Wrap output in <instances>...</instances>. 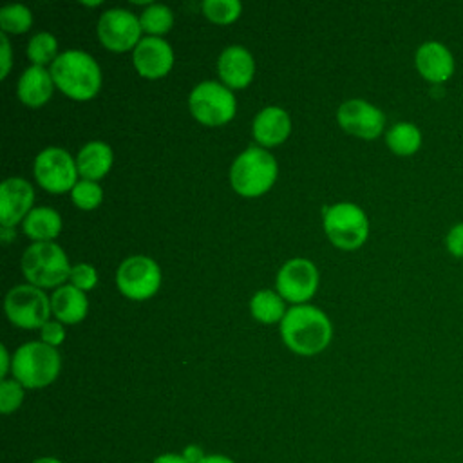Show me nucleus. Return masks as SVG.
Here are the masks:
<instances>
[{
  "instance_id": "obj_32",
  "label": "nucleus",
  "mask_w": 463,
  "mask_h": 463,
  "mask_svg": "<svg viewBox=\"0 0 463 463\" xmlns=\"http://www.w3.org/2000/svg\"><path fill=\"white\" fill-rule=\"evenodd\" d=\"M40 336H42V342H45L47 345L58 347L65 338V329L60 324V320H49L40 327Z\"/></svg>"
},
{
  "instance_id": "obj_27",
  "label": "nucleus",
  "mask_w": 463,
  "mask_h": 463,
  "mask_svg": "<svg viewBox=\"0 0 463 463\" xmlns=\"http://www.w3.org/2000/svg\"><path fill=\"white\" fill-rule=\"evenodd\" d=\"M31 24H33V14L29 7L22 4H9L0 9V27L4 34L25 33L31 27Z\"/></svg>"
},
{
  "instance_id": "obj_15",
  "label": "nucleus",
  "mask_w": 463,
  "mask_h": 463,
  "mask_svg": "<svg viewBox=\"0 0 463 463\" xmlns=\"http://www.w3.org/2000/svg\"><path fill=\"white\" fill-rule=\"evenodd\" d=\"M34 201L33 186L22 177H9L0 186V222L13 228L31 212Z\"/></svg>"
},
{
  "instance_id": "obj_3",
  "label": "nucleus",
  "mask_w": 463,
  "mask_h": 463,
  "mask_svg": "<svg viewBox=\"0 0 463 463\" xmlns=\"http://www.w3.org/2000/svg\"><path fill=\"white\" fill-rule=\"evenodd\" d=\"M277 174L279 166L275 157L260 146H250L232 163L230 183L237 194L257 197L273 186Z\"/></svg>"
},
{
  "instance_id": "obj_23",
  "label": "nucleus",
  "mask_w": 463,
  "mask_h": 463,
  "mask_svg": "<svg viewBox=\"0 0 463 463\" xmlns=\"http://www.w3.org/2000/svg\"><path fill=\"white\" fill-rule=\"evenodd\" d=\"M421 130L409 121L394 123L385 132V143L387 146L398 154V156H412L421 146Z\"/></svg>"
},
{
  "instance_id": "obj_18",
  "label": "nucleus",
  "mask_w": 463,
  "mask_h": 463,
  "mask_svg": "<svg viewBox=\"0 0 463 463\" xmlns=\"http://www.w3.org/2000/svg\"><path fill=\"white\" fill-rule=\"evenodd\" d=\"M291 132L289 114L280 107H266L253 119V137L259 145L275 146Z\"/></svg>"
},
{
  "instance_id": "obj_39",
  "label": "nucleus",
  "mask_w": 463,
  "mask_h": 463,
  "mask_svg": "<svg viewBox=\"0 0 463 463\" xmlns=\"http://www.w3.org/2000/svg\"><path fill=\"white\" fill-rule=\"evenodd\" d=\"M0 239H2V242H4V244H7L11 239H14V232H13V228H5V226H2Z\"/></svg>"
},
{
  "instance_id": "obj_33",
  "label": "nucleus",
  "mask_w": 463,
  "mask_h": 463,
  "mask_svg": "<svg viewBox=\"0 0 463 463\" xmlns=\"http://www.w3.org/2000/svg\"><path fill=\"white\" fill-rule=\"evenodd\" d=\"M445 244L454 257L463 259V222H456L454 226H450L445 237Z\"/></svg>"
},
{
  "instance_id": "obj_37",
  "label": "nucleus",
  "mask_w": 463,
  "mask_h": 463,
  "mask_svg": "<svg viewBox=\"0 0 463 463\" xmlns=\"http://www.w3.org/2000/svg\"><path fill=\"white\" fill-rule=\"evenodd\" d=\"M0 353H2V362H0V376H2V380H5L9 367H13V358H9V353H7V347H5V345H0Z\"/></svg>"
},
{
  "instance_id": "obj_41",
  "label": "nucleus",
  "mask_w": 463,
  "mask_h": 463,
  "mask_svg": "<svg viewBox=\"0 0 463 463\" xmlns=\"http://www.w3.org/2000/svg\"><path fill=\"white\" fill-rule=\"evenodd\" d=\"M83 5H99V2H83Z\"/></svg>"
},
{
  "instance_id": "obj_1",
  "label": "nucleus",
  "mask_w": 463,
  "mask_h": 463,
  "mask_svg": "<svg viewBox=\"0 0 463 463\" xmlns=\"http://www.w3.org/2000/svg\"><path fill=\"white\" fill-rule=\"evenodd\" d=\"M280 335L293 353L311 356L327 347L333 327L324 311L315 306L298 304L289 307L280 320Z\"/></svg>"
},
{
  "instance_id": "obj_31",
  "label": "nucleus",
  "mask_w": 463,
  "mask_h": 463,
  "mask_svg": "<svg viewBox=\"0 0 463 463\" xmlns=\"http://www.w3.org/2000/svg\"><path fill=\"white\" fill-rule=\"evenodd\" d=\"M71 284L81 291H89L96 286L98 282V273L90 264L85 262H78L72 266L71 269V277H69Z\"/></svg>"
},
{
  "instance_id": "obj_38",
  "label": "nucleus",
  "mask_w": 463,
  "mask_h": 463,
  "mask_svg": "<svg viewBox=\"0 0 463 463\" xmlns=\"http://www.w3.org/2000/svg\"><path fill=\"white\" fill-rule=\"evenodd\" d=\"M199 463H235V461L224 454H206Z\"/></svg>"
},
{
  "instance_id": "obj_30",
  "label": "nucleus",
  "mask_w": 463,
  "mask_h": 463,
  "mask_svg": "<svg viewBox=\"0 0 463 463\" xmlns=\"http://www.w3.org/2000/svg\"><path fill=\"white\" fill-rule=\"evenodd\" d=\"M24 392H25V387L18 380H14V378L2 380V383H0V411H2V414L14 412L24 402Z\"/></svg>"
},
{
  "instance_id": "obj_21",
  "label": "nucleus",
  "mask_w": 463,
  "mask_h": 463,
  "mask_svg": "<svg viewBox=\"0 0 463 463\" xmlns=\"http://www.w3.org/2000/svg\"><path fill=\"white\" fill-rule=\"evenodd\" d=\"M78 174L87 181H98L112 166V148L105 141H89L76 156Z\"/></svg>"
},
{
  "instance_id": "obj_10",
  "label": "nucleus",
  "mask_w": 463,
  "mask_h": 463,
  "mask_svg": "<svg viewBox=\"0 0 463 463\" xmlns=\"http://www.w3.org/2000/svg\"><path fill=\"white\" fill-rule=\"evenodd\" d=\"M116 284L119 291L132 300L150 298L161 286V269L157 262L146 255L127 257L118 271Z\"/></svg>"
},
{
  "instance_id": "obj_24",
  "label": "nucleus",
  "mask_w": 463,
  "mask_h": 463,
  "mask_svg": "<svg viewBox=\"0 0 463 463\" xmlns=\"http://www.w3.org/2000/svg\"><path fill=\"white\" fill-rule=\"evenodd\" d=\"M250 309L255 320L262 324H273L284 318L286 307H284V298L271 291V289H260L251 297Z\"/></svg>"
},
{
  "instance_id": "obj_28",
  "label": "nucleus",
  "mask_w": 463,
  "mask_h": 463,
  "mask_svg": "<svg viewBox=\"0 0 463 463\" xmlns=\"http://www.w3.org/2000/svg\"><path fill=\"white\" fill-rule=\"evenodd\" d=\"M201 7L206 18L215 24H232L242 11V4L239 0H204Z\"/></svg>"
},
{
  "instance_id": "obj_36",
  "label": "nucleus",
  "mask_w": 463,
  "mask_h": 463,
  "mask_svg": "<svg viewBox=\"0 0 463 463\" xmlns=\"http://www.w3.org/2000/svg\"><path fill=\"white\" fill-rule=\"evenodd\" d=\"M152 463H188L184 459L183 454H175V452H165V454H159L154 458Z\"/></svg>"
},
{
  "instance_id": "obj_25",
  "label": "nucleus",
  "mask_w": 463,
  "mask_h": 463,
  "mask_svg": "<svg viewBox=\"0 0 463 463\" xmlns=\"http://www.w3.org/2000/svg\"><path fill=\"white\" fill-rule=\"evenodd\" d=\"M141 29L150 36H161L170 31L174 24V13L163 4H150L139 16Z\"/></svg>"
},
{
  "instance_id": "obj_12",
  "label": "nucleus",
  "mask_w": 463,
  "mask_h": 463,
  "mask_svg": "<svg viewBox=\"0 0 463 463\" xmlns=\"http://www.w3.org/2000/svg\"><path fill=\"white\" fill-rule=\"evenodd\" d=\"M98 38L99 42L116 52L128 51L141 40V24L127 9H109L98 20Z\"/></svg>"
},
{
  "instance_id": "obj_40",
  "label": "nucleus",
  "mask_w": 463,
  "mask_h": 463,
  "mask_svg": "<svg viewBox=\"0 0 463 463\" xmlns=\"http://www.w3.org/2000/svg\"><path fill=\"white\" fill-rule=\"evenodd\" d=\"M33 463H63V461H61V459H58V458H54V456H43V458L34 459Z\"/></svg>"
},
{
  "instance_id": "obj_17",
  "label": "nucleus",
  "mask_w": 463,
  "mask_h": 463,
  "mask_svg": "<svg viewBox=\"0 0 463 463\" xmlns=\"http://www.w3.org/2000/svg\"><path fill=\"white\" fill-rule=\"evenodd\" d=\"M217 71L228 89H244L253 80L255 61L251 52L242 45H230L219 56Z\"/></svg>"
},
{
  "instance_id": "obj_29",
  "label": "nucleus",
  "mask_w": 463,
  "mask_h": 463,
  "mask_svg": "<svg viewBox=\"0 0 463 463\" xmlns=\"http://www.w3.org/2000/svg\"><path fill=\"white\" fill-rule=\"evenodd\" d=\"M71 197H72V203L78 208H81V210H94L101 203L103 192H101V186L96 181L81 179L71 190Z\"/></svg>"
},
{
  "instance_id": "obj_7",
  "label": "nucleus",
  "mask_w": 463,
  "mask_h": 463,
  "mask_svg": "<svg viewBox=\"0 0 463 463\" xmlns=\"http://www.w3.org/2000/svg\"><path fill=\"white\" fill-rule=\"evenodd\" d=\"M188 107L199 123L217 127L228 123L235 116L237 101L232 89L226 85L217 81H201L192 89Z\"/></svg>"
},
{
  "instance_id": "obj_20",
  "label": "nucleus",
  "mask_w": 463,
  "mask_h": 463,
  "mask_svg": "<svg viewBox=\"0 0 463 463\" xmlns=\"http://www.w3.org/2000/svg\"><path fill=\"white\" fill-rule=\"evenodd\" d=\"M51 309L60 322H65V324L81 322L89 309L85 291L74 288L72 284L60 286L58 289H54L51 297Z\"/></svg>"
},
{
  "instance_id": "obj_2",
  "label": "nucleus",
  "mask_w": 463,
  "mask_h": 463,
  "mask_svg": "<svg viewBox=\"0 0 463 463\" xmlns=\"http://www.w3.org/2000/svg\"><path fill=\"white\" fill-rule=\"evenodd\" d=\"M49 71L54 85L72 99L87 101L99 92L101 69L85 51L69 49L60 52Z\"/></svg>"
},
{
  "instance_id": "obj_9",
  "label": "nucleus",
  "mask_w": 463,
  "mask_h": 463,
  "mask_svg": "<svg viewBox=\"0 0 463 463\" xmlns=\"http://www.w3.org/2000/svg\"><path fill=\"white\" fill-rule=\"evenodd\" d=\"M76 159L60 146L43 148L34 159V177L42 188L51 194H63L78 183Z\"/></svg>"
},
{
  "instance_id": "obj_35",
  "label": "nucleus",
  "mask_w": 463,
  "mask_h": 463,
  "mask_svg": "<svg viewBox=\"0 0 463 463\" xmlns=\"http://www.w3.org/2000/svg\"><path fill=\"white\" fill-rule=\"evenodd\" d=\"M183 456H184V459H186L188 463H199L206 454L203 452L201 447H197V445H188V447L183 450Z\"/></svg>"
},
{
  "instance_id": "obj_34",
  "label": "nucleus",
  "mask_w": 463,
  "mask_h": 463,
  "mask_svg": "<svg viewBox=\"0 0 463 463\" xmlns=\"http://www.w3.org/2000/svg\"><path fill=\"white\" fill-rule=\"evenodd\" d=\"M0 47H2V72L0 78L4 80L11 69V45L7 40V34H0Z\"/></svg>"
},
{
  "instance_id": "obj_4",
  "label": "nucleus",
  "mask_w": 463,
  "mask_h": 463,
  "mask_svg": "<svg viewBox=\"0 0 463 463\" xmlns=\"http://www.w3.org/2000/svg\"><path fill=\"white\" fill-rule=\"evenodd\" d=\"M61 369V358L56 347L45 342L22 344L13 356V378L25 389H42L52 383Z\"/></svg>"
},
{
  "instance_id": "obj_14",
  "label": "nucleus",
  "mask_w": 463,
  "mask_h": 463,
  "mask_svg": "<svg viewBox=\"0 0 463 463\" xmlns=\"http://www.w3.org/2000/svg\"><path fill=\"white\" fill-rule=\"evenodd\" d=\"M136 71L145 78H161L174 65V51L161 36L141 38L132 54Z\"/></svg>"
},
{
  "instance_id": "obj_5",
  "label": "nucleus",
  "mask_w": 463,
  "mask_h": 463,
  "mask_svg": "<svg viewBox=\"0 0 463 463\" xmlns=\"http://www.w3.org/2000/svg\"><path fill=\"white\" fill-rule=\"evenodd\" d=\"M65 251L54 242H34L22 255V271L27 284L36 288H56L71 277Z\"/></svg>"
},
{
  "instance_id": "obj_13",
  "label": "nucleus",
  "mask_w": 463,
  "mask_h": 463,
  "mask_svg": "<svg viewBox=\"0 0 463 463\" xmlns=\"http://www.w3.org/2000/svg\"><path fill=\"white\" fill-rule=\"evenodd\" d=\"M338 125L347 132L362 139H374L383 132L385 114L365 99H347L338 107Z\"/></svg>"
},
{
  "instance_id": "obj_11",
  "label": "nucleus",
  "mask_w": 463,
  "mask_h": 463,
  "mask_svg": "<svg viewBox=\"0 0 463 463\" xmlns=\"http://www.w3.org/2000/svg\"><path fill=\"white\" fill-rule=\"evenodd\" d=\"M275 286L284 300L298 306L315 295L318 288V269L307 259H291L279 269Z\"/></svg>"
},
{
  "instance_id": "obj_16",
  "label": "nucleus",
  "mask_w": 463,
  "mask_h": 463,
  "mask_svg": "<svg viewBox=\"0 0 463 463\" xmlns=\"http://www.w3.org/2000/svg\"><path fill=\"white\" fill-rule=\"evenodd\" d=\"M414 63L418 72L432 83H445L452 78L456 69V61L450 49L438 40L423 42L416 49Z\"/></svg>"
},
{
  "instance_id": "obj_8",
  "label": "nucleus",
  "mask_w": 463,
  "mask_h": 463,
  "mask_svg": "<svg viewBox=\"0 0 463 463\" xmlns=\"http://www.w3.org/2000/svg\"><path fill=\"white\" fill-rule=\"evenodd\" d=\"M5 315L7 318L24 329H36L49 322L51 300L42 288L33 284H20L9 289L5 295Z\"/></svg>"
},
{
  "instance_id": "obj_26",
  "label": "nucleus",
  "mask_w": 463,
  "mask_h": 463,
  "mask_svg": "<svg viewBox=\"0 0 463 463\" xmlns=\"http://www.w3.org/2000/svg\"><path fill=\"white\" fill-rule=\"evenodd\" d=\"M56 52H58V42H56L54 34H51L47 31L36 33L27 43V56L33 61V65L43 67L49 61L52 63L58 56Z\"/></svg>"
},
{
  "instance_id": "obj_6",
  "label": "nucleus",
  "mask_w": 463,
  "mask_h": 463,
  "mask_svg": "<svg viewBox=\"0 0 463 463\" xmlns=\"http://www.w3.org/2000/svg\"><path fill=\"white\" fill-rule=\"evenodd\" d=\"M324 230L336 248L356 250L367 241L369 221L360 206L344 201L324 208Z\"/></svg>"
},
{
  "instance_id": "obj_22",
  "label": "nucleus",
  "mask_w": 463,
  "mask_h": 463,
  "mask_svg": "<svg viewBox=\"0 0 463 463\" xmlns=\"http://www.w3.org/2000/svg\"><path fill=\"white\" fill-rule=\"evenodd\" d=\"M24 233L36 242H52L61 230V217L56 210L40 206L33 208L22 222Z\"/></svg>"
},
{
  "instance_id": "obj_19",
  "label": "nucleus",
  "mask_w": 463,
  "mask_h": 463,
  "mask_svg": "<svg viewBox=\"0 0 463 463\" xmlns=\"http://www.w3.org/2000/svg\"><path fill=\"white\" fill-rule=\"evenodd\" d=\"M54 80L51 71L40 65L27 67L18 80V98L27 107H42L52 96Z\"/></svg>"
}]
</instances>
